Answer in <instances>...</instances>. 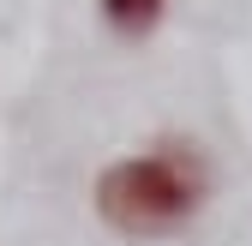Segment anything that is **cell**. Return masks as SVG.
Masks as SVG:
<instances>
[{"label":"cell","mask_w":252,"mask_h":246,"mask_svg":"<svg viewBox=\"0 0 252 246\" xmlns=\"http://www.w3.org/2000/svg\"><path fill=\"white\" fill-rule=\"evenodd\" d=\"M96 216L114 234L156 240L174 234L198 216L204 204V168L180 150H144V156H120L96 174Z\"/></svg>","instance_id":"obj_1"},{"label":"cell","mask_w":252,"mask_h":246,"mask_svg":"<svg viewBox=\"0 0 252 246\" xmlns=\"http://www.w3.org/2000/svg\"><path fill=\"white\" fill-rule=\"evenodd\" d=\"M96 12H102V24L114 36H150V30L162 24L168 0H96Z\"/></svg>","instance_id":"obj_2"}]
</instances>
